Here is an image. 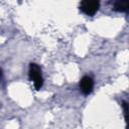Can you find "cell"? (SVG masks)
Returning a JSON list of instances; mask_svg holds the SVG:
<instances>
[{
  "instance_id": "cell-1",
  "label": "cell",
  "mask_w": 129,
  "mask_h": 129,
  "mask_svg": "<svg viewBox=\"0 0 129 129\" xmlns=\"http://www.w3.org/2000/svg\"><path fill=\"white\" fill-rule=\"evenodd\" d=\"M29 79L33 83L36 90H39L42 87L43 79L41 75V70L36 63H30L29 66Z\"/></svg>"
},
{
  "instance_id": "cell-2",
  "label": "cell",
  "mask_w": 129,
  "mask_h": 129,
  "mask_svg": "<svg viewBox=\"0 0 129 129\" xmlns=\"http://www.w3.org/2000/svg\"><path fill=\"white\" fill-rule=\"evenodd\" d=\"M99 6H100V3L99 1H95V0H92V1H89V0H86V1H83L81 2L80 4V9L88 16H93L99 9Z\"/></svg>"
},
{
  "instance_id": "cell-3",
  "label": "cell",
  "mask_w": 129,
  "mask_h": 129,
  "mask_svg": "<svg viewBox=\"0 0 129 129\" xmlns=\"http://www.w3.org/2000/svg\"><path fill=\"white\" fill-rule=\"evenodd\" d=\"M94 88V81L91 77L89 76H85L82 78L81 82H80V89L82 91L83 94L85 95H89L90 93H92Z\"/></svg>"
},
{
  "instance_id": "cell-4",
  "label": "cell",
  "mask_w": 129,
  "mask_h": 129,
  "mask_svg": "<svg viewBox=\"0 0 129 129\" xmlns=\"http://www.w3.org/2000/svg\"><path fill=\"white\" fill-rule=\"evenodd\" d=\"M128 2H115L114 3V6H113V9L116 10V11H119V12H126L128 10Z\"/></svg>"
},
{
  "instance_id": "cell-5",
  "label": "cell",
  "mask_w": 129,
  "mask_h": 129,
  "mask_svg": "<svg viewBox=\"0 0 129 129\" xmlns=\"http://www.w3.org/2000/svg\"><path fill=\"white\" fill-rule=\"evenodd\" d=\"M123 110H124V116H125V120H126V123L128 122V104L127 102H123Z\"/></svg>"
},
{
  "instance_id": "cell-6",
  "label": "cell",
  "mask_w": 129,
  "mask_h": 129,
  "mask_svg": "<svg viewBox=\"0 0 129 129\" xmlns=\"http://www.w3.org/2000/svg\"><path fill=\"white\" fill-rule=\"evenodd\" d=\"M1 76H2V73H1V70H0V79H1Z\"/></svg>"
}]
</instances>
